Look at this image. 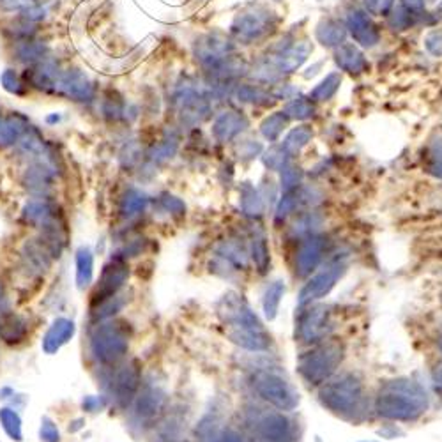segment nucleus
Instances as JSON below:
<instances>
[{
  "label": "nucleus",
  "instance_id": "obj_1",
  "mask_svg": "<svg viewBox=\"0 0 442 442\" xmlns=\"http://www.w3.org/2000/svg\"><path fill=\"white\" fill-rule=\"evenodd\" d=\"M313 46L312 42L301 41L294 42V45L287 46V48L280 50L278 55H274L273 59L267 60L266 64L259 67V69L253 73V76L259 78V80H276V78L283 76V74L292 73L298 67H301V64L308 59V55L312 53Z\"/></svg>",
  "mask_w": 442,
  "mask_h": 442
},
{
  "label": "nucleus",
  "instance_id": "obj_2",
  "mask_svg": "<svg viewBox=\"0 0 442 442\" xmlns=\"http://www.w3.org/2000/svg\"><path fill=\"white\" fill-rule=\"evenodd\" d=\"M276 25V16L266 7H251L237 16L232 21V34L237 41L253 42L262 39L269 32H273Z\"/></svg>",
  "mask_w": 442,
  "mask_h": 442
},
{
  "label": "nucleus",
  "instance_id": "obj_3",
  "mask_svg": "<svg viewBox=\"0 0 442 442\" xmlns=\"http://www.w3.org/2000/svg\"><path fill=\"white\" fill-rule=\"evenodd\" d=\"M53 96L66 98L74 103H92L96 99V85L85 71L69 67L60 74Z\"/></svg>",
  "mask_w": 442,
  "mask_h": 442
},
{
  "label": "nucleus",
  "instance_id": "obj_4",
  "mask_svg": "<svg viewBox=\"0 0 442 442\" xmlns=\"http://www.w3.org/2000/svg\"><path fill=\"white\" fill-rule=\"evenodd\" d=\"M176 103L179 105L181 123L184 126L195 128L208 119L211 113V105L209 99L202 92H198L193 85L184 84L176 91Z\"/></svg>",
  "mask_w": 442,
  "mask_h": 442
},
{
  "label": "nucleus",
  "instance_id": "obj_5",
  "mask_svg": "<svg viewBox=\"0 0 442 442\" xmlns=\"http://www.w3.org/2000/svg\"><path fill=\"white\" fill-rule=\"evenodd\" d=\"M195 59L202 64L205 71L215 67L216 64L227 59L234 52V42L230 38H227L221 32H209L197 39L193 46Z\"/></svg>",
  "mask_w": 442,
  "mask_h": 442
},
{
  "label": "nucleus",
  "instance_id": "obj_6",
  "mask_svg": "<svg viewBox=\"0 0 442 442\" xmlns=\"http://www.w3.org/2000/svg\"><path fill=\"white\" fill-rule=\"evenodd\" d=\"M91 345L96 358L105 363H112L119 359L120 356H124L128 348L126 338L120 334L119 327H113V324L98 327L96 334L92 336Z\"/></svg>",
  "mask_w": 442,
  "mask_h": 442
},
{
  "label": "nucleus",
  "instance_id": "obj_7",
  "mask_svg": "<svg viewBox=\"0 0 442 442\" xmlns=\"http://www.w3.org/2000/svg\"><path fill=\"white\" fill-rule=\"evenodd\" d=\"M62 71L64 69L60 67L59 60L53 59V57H48V59L41 60V62L27 66V69L23 73V80L30 89H35L39 92H46V94H53Z\"/></svg>",
  "mask_w": 442,
  "mask_h": 442
},
{
  "label": "nucleus",
  "instance_id": "obj_8",
  "mask_svg": "<svg viewBox=\"0 0 442 442\" xmlns=\"http://www.w3.org/2000/svg\"><path fill=\"white\" fill-rule=\"evenodd\" d=\"M128 274H130V271L120 260H112L110 264H106L103 267L98 288H96L94 295H92L94 301H105V299L113 298L117 290L124 285V281L128 280Z\"/></svg>",
  "mask_w": 442,
  "mask_h": 442
},
{
  "label": "nucleus",
  "instance_id": "obj_9",
  "mask_svg": "<svg viewBox=\"0 0 442 442\" xmlns=\"http://www.w3.org/2000/svg\"><path fill=\"white\" fill-rule=\"evenodd\" d=\"M347 30L356 42L363 48H373L380 41V32L377 25L368 18L365 11H351L347 16Z\"/></svg>",
  "mask_w": 442,
  "mask_h": 442
},
{
  "label": "nucleus",
  "instance_id": "obj_10",
  "mask_svg": "<svg viewBox=\"0 0 442 442\" xmlns=\"http://www.w3.org/2000/svg\"><path fill=\"white\" fill-rule=\"evenodd\" d=\"M30 126V120L21 112H9L4 117L0 115V147H11L18 144Z\"/></svg>",
  "mask_w": 442,
  "mask_h": 442
},
{
  "label": "nucleus",
  "instance_id": "obj_11",
  "mask_svg": "<svg viewBox=\"0 0 442 442\" xmlns=\"http://www.w3.org/2000/svg\"><path fill=\"white\" fill-rule=\"evenodd\" d=\"M13 59L16 62L23 64V66H32L41 60L50 57V46L48 42L39 41V39H23V41H14L13 52H11Z\"/></svg>",
  "mask_w": 442,
  "mask_h": 442
},
{
  "label": "nucleus",
  "instance_id": "obj_12",
  "mask_svg": "<svg viewBox=\"0 0 442 442\" xmlns=\"http://www.w3.org/2000/svg\"><path fill=\"white\" fill-rule=\"evenodd\" d=\"M246 128H248V119L241 112L228 110V112L221 113L212 124V137L218 142H228L237 137Z\"/></svg>",
  "mask_w": 442,
  "mask_h": 442
},
{
  "label": "nucleus",
  "instance_id": "obj_13",
  "mask_svg": "<svg viewBox=\"0 0 442 442\" xmlns=\"http://www.w3.org/2000/svg\"><path fill=\"white\" fill-rule=\"evenodd\" d=\"M74 334V322L69 319H57L55 322L50 326L46 331L45 338H42V348L46 354H55L62 345L73 338Z\"/></svg>",
  "mask_w": 442,
  "mask_h": 442
},
{
  "label": "nucleus",
  "instance_id": "obj_14",
  "mask_svg": "<svg viewBox=\"0 0 442 442\" xmlns=\"http://www.w3.org/2000/svg\"><path fill=\"white\" fill-rule=\"evenodd\" d=\"M334 62L341 71H347L351 74H361L368 69V60L351 42H344L338 46L334 52Z\"/></svg>",
  "mask_w": 442,
  "mask_h": 442
},
{
  "label": "nucleus",
  "instance_id": "obj_15",
  "mask_svg": "<svg viewBox=\"0 0 442 442\" xmlns=\"http://www.w3.org/2000/svg\"><path fill=\"white\" fill-rule=\"evenodd\" d=\"M53 179H55V170L48 162L34 163L25 170L23 176V183L34 193H45L48 188H52Z\"/></svg>",
  "mask_w": 442,
  "mask_h": 442
},
{
  "label": "nucleus",
  "instance_id": "obj_16",
  "mask_svg": "<svg viewBox=\"0 0 442 442\" xmlns=\"http://www.w3.org/2000/svg\"><path fill=\"white\" fill-rule=\"evenodd\" d=\"M315 38L326 48H338L347 38V27L338 20H322L315 28Z\"/></svg>",
  "mask_w": 442,
  "mask_h": 442
},
{
  "label": "nucleus",
  "instance_id": "obj_17",
  "mask_svg": "<svg viewBox=\"0 0 442 442\" xmlns=\"http://www.w3.org/2000/svg\"><path fill=\"white\" fill-rule=\"evenodd\" d=\"M94 274V256L92 251L85 246H81L76 251V283L78 288H87L92 281Z\"/></svg>",
  "mask_w": 442,
  "mask_h": 442
},
{
  "label": "nucleus",
  "instance_id": "obj_18",
  "mask_svg": "<svg viewBox=\"0 0 442 442\" xmlns=\"http://www.w3.org/2000/svg\"><path fill=\"white\" fill-rule=\"evenodd\" d=\"M126 101L117 91H108L103 96L101 101V113L108 120H119L126 115Z\"/></svg>",
  "mask_w": 442,
  "mask_h": 442
},
{
  "label": "nucleus",
  "instance_id": "obj_19",
  "mask_svg": "<svg viewBox=\"0 0 442 442\" xmlns=\"http://www.w3.org/2000/svg\"><path fill=\"white\" fill-rule=\"evenodd\" d=\"M283 113L288 117V119H295V120H306L310 117H313L315 113V106L305 96H295L292 98V101H288L285 105Z\"/></svg>",
  "mask_w": 442,
  "mask_h": 442
},
{
  "label": "nucleus",
  "instance_id": "obj_20",
  "mask_svg": "<svg viewBox=\"0 0 442 442\" xmlns=\"http://www.w3.org/2000/svg\"><path fill=\"white\" fill-rule=\"evenodd\" d=\"M312 137H313V131L310 126L294 128V130L288 133V137L285 138L283 151L290 156L298 154V152L301 151V149L305 147L310 140H312Z\"/></svg>",
  "mask_w": 442,
  "mask_h": 442
},
{
  "label": "nucleus",
  "instance_id": "obj_21",
  "mask_svg": "<svg viewBox=\"0 0 442 442\" xmlns=\"http://www.w3.org/2000/svg\"><path fill=\"white\" fill-rule=\"evenodd\" d=\"M340 85H341V74L329 73L312 92H310V99H313V101H327V99H331L336 94Z\"/></svg>",
  "mask_w": 442,
  "mask_h": 442
},
{
  "label": "nucleus",
  "instance_id": "obj_22",
  "mask_svg": "<svg viewBox=\"0 0 442 442\" xmlns=\"http://www.w3.org/2000/svg\"><path fill=\"white\" fill-rule=\"evenodd\" d=\"M177 145H179V140H177L176 135H169V137L163 138L159 144L152 145V149L149 151V159H151L152 163L166 162V159H170L176 154Z\"/></svg>",
  "mask_w": 442,
  "mask_h": 442
},
{
  "label": "nucleus",
  "instance_id": "obj_23",
  "mask_svg": "<svg viewBox=\"0 0 442 442\" xmlns=\"http://www.w3.org/2000/svg\"><path fill=\"white\" fill-rule=\"evenodd\" d=\"M0 85L6 92L13 96H25L27 94V87L28 85L25 84L23 78L16 73V69L13 67H7V69L2 71L0 74Z\"/></svg>",
  "mask_w": 442,
  "mask_h": 442
},
{
  "label": "nucleus",
  "instance_id": "obj_24",
  "mask_svg": "<svg viewBox=\"0 0 442 442\" xmlns=\"http://www.w3.org/2000/svg\"><path fill=\"white\" fill-rule=\"evenodd\" d=\"M288 117L283 112H276L273 115L267 117L262 124H260V131H262L264 137L269 142H274L281 135V131L287 128Z\"/></svg>",
  "mask_w": 442,
  "mask_h": 442
},
{
  "label": "nucleus",
  "instance_id": "obj_25",
  "mask_svg": "<svg viewBox=\"0 0 442 442\" xmlns=\"http://www.w3.org/2000/svg\"><path fill=\"white\" fill-rule=\"evenodd\" d=\"M0 421L2 429L13 441H21V419L13 409H0Z\"/></svg>",
  "mask_w": 442,
  "mask_h": 442
},
{
  "label": "nucleus",
  "instance_id": "obj_26",
  "mask_svg": "<svg viewBox=\"0 0 442 442\" xmlns=\"http://www.w3.org/2000/svg\"><path fill=\"white\" fill-rule=\"evenodd\" d=\"M7 35H9L13 41H23V39H32L38 32V23H30V21L21 20L18 23H13L11 27L6 28Z\"/></svg>",
  "mask_w": 442,
  "mask_h": 442
},
{
  "label": "nucleus",
  "instance_id": "obj_27",
  "mask_svg": "<svg viewBox=\"0 0 442 442\" xmlns=\"http://www.w3.org/2000/svg\"><path fill=\"white\" fill-rule=\"evenodd\" d=\"M145 204H147V198H145L144 193H140V191L137 190H130L123 198L124 215L128 216L137 215V212H140L142 209L145 208Z\"/></svg>",
  "mask_w": 442,
  "mask_h": 442
},
{
  "label": "nucleus",
  "instance_id": "obj_28",
  "mask_svg": "<svg viewBox=\"0 0 442 442\" xmlns=\"http://www.w3.org/2000/svg\"><path fill=\"white\" fill-rule=\"evenodd\" d=\"M414 16L416 14L412 13V11H409L407 7L400 6V7H397V11L391 13L390 20H387V25H390L393 30H405V28H409L412 23H414Z\"/></svg>",
  "mask_w": 442,
  "mask_h": 442
},
{
  "label": "nucleus",
  "instance_id": "obj_29",
  "mask_svg": "<svg viewBox=\"0 0 442 442\" xmlns=\"http://www.w3.org/2000/svg\"><path fill=\"white\" fill-rule=\"evenodd\" d=\"M50 16V4H42V0H38L32 6L25 7L23 11H20V18L25 21H30V23H39V21L46 20Z\"/></svg>",
  "mask_w": 442,
  "mask_h": 442
},
{
  "label": "nucleus",
  "instance_id": "obj_30",
  "mask_svg": "<svg viewBox=\"0 0 442 442\" xmlns=\"http://www.w3.org/2000/svg\"><path fill=\"white\" fill-rule=\"evenodd\" d=\"M235 96L241 103H267V99H269L266 92L260 91L259 87H253V85H241Z\"/></svg>",
  "mask_w": 442,
  "mask_h": 442
},
{
  "label": "nucleus",
  "instance_id": "obj_31",
  "mask_svg": "<svg viewBox=\"0 0 442 442\" xmlns=\"http://www.w3.org/2000/svg\"><path fill=\"white\" fill-rule=\"evenodd\" d=\"M363 4H365L368 13L375 14V16H386V14H390L395 0H363Z\"/></svg>",
  "mask_w": 442,
  "mask_h": 442
},
{
  "label": "nucleus",
  "instance_id": "obj_32",
  "mask_svg": "<svg viewBox=\"0 0 442 442\" xmlns=\"http://www.w3.org/2000/svg\"><path fill=\"white\" fill-rule=\"evenodd\" d=\"M425 46L432 55L442 57V30H432L426 34Z\"/></svg>",
  "mask_w": 442,
  "mask_h": 442
},
{
  "label": "nucleus",
  "instance_id": "obj_33",
  "mask_svg": "<svg viewBox=\"0 0 442 442\" xmlns=\"http://www.w3.org/2000/svg\"><path fill=\"white\" fill-rule=\"evenodd\" d=\"M138 156H140V147H138L137 142H130V144L124 145V149L120 151V163L131 166L138 162Z\"/></svg>",
  "mask_w": 442,
  "mask_h": 442
},
{
  "label": "nucleus",
  "instance_id": "obj_34",
  "mask_svg": "<svg viewBox=\"0 0 442 442\" xmlns=\"http://www.w3.org/2000/svg\"><path fill=\"white\" fill-rule=\"evenodd\" d=\"M41 441L59 442V430H57V425H53L48 418L42 419L41 423Z\"/></svg>",
  "mask_w": 442,
  "mask_h": 442
},
{
  "label": "nucleus",
  "instance_id": "obj_35",
  "mask_svg": "<svg viewBox=\"0 0 442 442\" xmlns=\"http://www.w3.org/2000/svg\"><path fill=\"white\" fill-rule=\"evenodd\" d=\"M35 2L38 0H0V11H23Z\"/></svg>",
  "mask_w": 442,
  "mask_h": 442
},
{
  "label": "nucleus",
  "instance_id": "obj_36",
  "mask_svg": "<svg viewBox=\"0 0 442 442\" xmlns=\"http://www.w3.org/2000/svg\"><path fill=\"white\" fill-rule=\"evenodd\" d=\"M264 162H266V165L267 166H271V169H278V166H281L283 165V162H285V151L283 149H271L269 152H267V156H266V159H264Z\"/></svg>",
  "mask_w": 442,
  "mask_h": 442
},
{
  "label": "nucleus",
  "instance_id": "obj_37",
  "mask_svg": "<svg viewBox=\"0 0 442 442\" xmlns=\"http://www.w3.org/2000/svg\"><path fill=\"white\" fill-rule=\"evenodd\" d=\"M106 405L105 398L103 397H89L84 400V409L89 412H98L101 411L103 407Z\"/></svg>",
  "mask_w": 442,
  "mask_h": 442
},
{
  "label": "nucleus",
  "instance_id": "obj_38",
  "mask_svg": "<svg viewBox=\"0 0 442 442\" xmlns=\"http://www.w3.org/2000/svg\"><path fill=\"white\" fill-rule=\"evenodd\" d=\"M301 179V172H299V169H295V166H288L287 170L283 172V184L285 188H290L294 186V184H298V181Z\"/></svg>",
  "mask_w": 442,
  "mask_h": 442
},
{
  "label": "nucleus",
  "instance_id": "obj_39",
  "mask_svg": "<svg viewBox=\"0 0 442 442\" xmlns=\"http://www.w3.org/2000/svg\"><path fill=\"white\" fill-rule=\"evenodd\" d=\"M404 7H407L412 13H421L423 11V0H404Z\"/></svg>",
  "mask_w": 442,
  "mask_h": 442
},
{
  "label": "nucleus",
  "instance_id": "obj_40",
  "mask_svg": "<svg viewBox=\"0 0 442 442\" xmlns=\"http://www.w3.org/2000/svg\"><path fill=\"white\" fill-rule=\"evenodd\" d=\"M45 120H46V124H57V123H60V115L55 112V113H52V115L46 117Z\"/></svg>",
  "mask_w": 442,
  "mask_h": 442
},
{
  "label": "nucleus",
  "instance_id": "obj_41",
  "mask_svg": "<svg viewBox=\"0 0 442 442\" xmlns=\"http://www.w3.org/2000/svg\"><path fill=\"white\" fill-rule=\"evenodd\" d=\"M437 14H439V16L442 18V2L439 4V6H437Z\"/></svg>",
  "mask_w": 442,
  "mask_h": 442
}]
</instances>
